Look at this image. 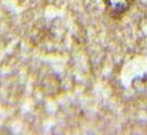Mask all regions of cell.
Listing matches in <instances>:
<instances>
[{
	"mask_svg": "<svg viewBox=\"0 0 147 135\" xmlns=\"http://www.w3.org/2000/svg\"><path fill=\"white\" fill-rule=\"evenodd\" d=\"M133 1L134 0H104L107 11L113 17H119L124 14L131 7Z\"/></svg>",
	"mask_w": 147,
	"mask_h": 135,
	"instance_id": "6da1fadb",
	"label": "cell"
}]
</instances>
